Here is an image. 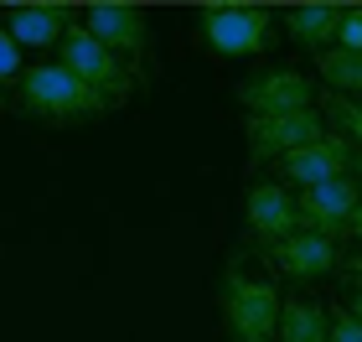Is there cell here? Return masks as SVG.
Listing matches in <instances>:
<instances>
[{"mask_svg":"<svg viewBox=\"0 0 362 342\" xmlns=\"http://www.w3.org/2000/svg\"><path fill=\"white\" fill-rule=\"evenodd\" d=\"M16 109L42 125H83L109 114L114 104L104 93H93L83 78H73L62 62H26L21 84H16Z\"/></svg>","mask_w":362,"mask_h":342,"instance_id":"1","label":"cell"},{"mask_svg":"<svg viewBox=\"0 0 362 342\" xmlns=\"http://www.w3.org/2000/svg\"><path fill=\"white\" fill-rule=\"evenodd\" d=\"M279 285L269 275H249L233 259L223 270L218 285V312H223V332L228 342H274L279 337Z\"/></svg>","mask_w":362,"mask_h":342,"instance_id":"2","label":"cell"},{"mask_svg":"<svg viewBox=\"0 0 362 342\" xmlns=\"http://www.w3.org/2000/svg\"><path fill=\"white\" fill-rule=\"evenodd\" d=\"M279 16L269 6H243V0H218L197 6V37L212 57H264L279 37Z\"/></svg>","mask_w":362,"mask_h":342,"instance_id":"3","label":"cell"},{"mask_svg":"<svg viewBox=\"0 0 362 342\" xmlns=\"http://www.w3.org/2000/svg\"><path fill=\"white\" fill-rule=\"evenodd\" d=\"M57 62H62V68H68L73 78H83L93 93H104L114 109L129 104V99H135V89H140V78L129 73L124 62L114 57V52L93 37L83 21H73V26H68V37H62V47H57Z\"/></svg>","mask_w":362,"mask_h":342,"instance_id":"4","label":"cell"},{"mask_svg":"<svg viewBox=\"0 0 362 342\" xmlns=\"http://www.w3.org/2000/svg\"><path fill=\"white\" fill-rule=\"evenodd\" d=\"M238 104H243L249 120L300 114V109H316V84L300 68H290V62H264V68H254L238 84Z\"/></svg>","mask_w":362,"mask_h":342,"instance_id":"5","label":"cell"},{"mask_svg":"<svg viewBox=\"0 0 362 342\" xmlns=\"http://www.w3.org/2000/svg\"><path fill=\"white\" fill-rule=\"evenodd\" d=\"M83 26L135 78L145 73V62H151V16H145L140 6H124V0H93V6H83Z\"/></svg>","mask_w":362,"mask_h":342,"instance_id":"6","label":"cell"},{"mask_svg":"<svg viewBox=\"0 0 362 342\" xmlns=\"http://www.w3.org/2000/svg\"><path fill=\"white\" fill-rule=\"evenodd\" d=\"M243 135H249V161L264 166V161H285L305 145H316L326 135L321 109H300V114H269V120H243Z\"/></svg>","mask_w":362,"mask_h":342,"instance_id":"7","label":"cell"},{"mask_svg":"<svg viewBox=\"0 0 362 342\" xmlns=\"http://www.w3.org/2000/svg\"><path fill=\"white\" fill-rule=\"evenodd\" d=\"M243 228H249V239L259 249H274V244H285L300 234V207H295V192L285 182H274V176H259L249 187V198H243Z\"/></svg>","mask_w":362,"mask_h":342,"instance_id":"8","label":"cell"},{"mask_svg":"<svg viewBox=\"0 0 362 342\" xmlns=\"http://www.w3.org/2000/svg\"><path fill=\"white\" fill-rule=\"evenodd\" d=\"M362 203V192L352 176H332L321 187H305L295 207H300V228L305 234H321V239H347V223H352V207Z\"/></svg>","mask_w":362,"mask_h":342,"instance_id":"9","label":"cell"},{"mask_svg":"<svg viewBox=\"0 0 362 342\" xmlns=\"http://www.w3.org/2000/svg\"><path fill=\"white\" fill-rule=\"evenodd\" d=\"M0 21H6V31H11L16 47L47 52V47H62L68 26L78 21V11L73 6H52V0H16V6L0 11Z\"/></svg>","mask_w":362,"mask_h":342,"instance_id":"10","label":"cell"},{"mask_svg":"<svg viewBox=\"0 0 362 342\" xmlns=\"http://www.w3.org/2000/svg\"><path fill=\"white\" fill-rule=\"evenodd\" d=\"M352 156H357V145L352 140H341L337 130H326V135L316 145H305V151H295L279 161V182L285 187H321V182H332V176H347L352 166Z\"/></svg>","mask_w":362,"mask_h":342,"instance_id":"11","label":"cell"},{"mask_svg":"<svg viewBox=\"0 0 362 342\" xmlns=\"http://www.w3.org/2000/svg\"><path fill=\"white\" fill-rule=\"evenodd\" d=\"M269 254V265L285 275V280H326L332 270H341V259H337V244L332 239H321V234H295V239H285V244H274V249H264Z\"/></svg>","mask_w":362,"mask_h":342,"instance_id":"12","label":"cell"},{"mask_svg":"<svg viewBox=\"0 0 362 342\" xmlns=\"http://www.w3.org/2000/svg\"><path fill=\"white\" fill-rule=\"evenodd\" d=\"M285 37L295 47H310V52H326V47H337V21H341V6L332 0H305V6H290L285 16Z\"/></svg>","mask_w":362,"mask_h":342,"instance_id":"13","label":"cell"},{"mask_svg":"<svg viewBox=\"0 0 362 342\" xmlns=\"http://www.w3.org/2000/svg\"><path fill=\"white\" fill-rule=\"evenodd\" d=\"M274 342H332V306L285 296L279 301V337Z\"/></svg>","mask_w":362,"mask_h":342,"instance_id":"14","label":"cell"},{"mask_svg":"<svg viewBox=\"0 0 362 342\" xmlns=\"http://www.w3.org/2000/svg\"><path fill=\"white\" fill-rule=\"evenodd\" d=\"M316 73H321L326 93L362 99V52H337V47H326V52H316Z\"/></svg>","mask_w":362,"mask_h":342,"instance_id":"15","label":"cell"},{"mask_svg":"<svg viewBox=\"0 0 362 342\" xmlns=\"http://www.w3.org/2000/svg\"><path fill=\"white\" fill-rule=\"evenodd\" d=\"M321 120H332V130L341 140H352L362 151V99H347V93H321Z\"/></svg>","mask_w":362,"mask_h":342,"instance_id":"16","label":"cell"},{"mask_svg":"<svg viewBox=\"0 0 362 342\" xmlns=\"http://www.w3.org/2000/svg\"><path fill=\"white\" fill-rule=\"evenodd\" d=\"M21 73H26V62H21V47L11 42V31L6 21H0V104H6V93L21 84Z\"/></svg>","mask_w":362,"mask_h":342,"instance_id":"17","label":"cell"},{"mask_svg":"<svg viewBox=\"0 0 362 342\" xmlns=\"http://www.w3.org/2000/svg\"><path fill=\"white\" fill-rule=\"evenodd\" d=\"M337 52H362V6H341V21H337Z\"/></svg>","mask_w":362,"mask_h":342,"instance_id":"18","label":"cell"},{"mask_svg":"<svg viewBox=\"0 0 362 342\" xmlns=\"http://www.w3.org/2000/svg\"><path fill=\"white\" fill-rule=\"evenodd\" d=\"M332 342H362V321L347 312V306L332 312Z\"/></svg>","mask_w":362,"mask_h":342,"instance_id":"19","label":"cell"},{"mask_svg":"<svg viewBox=\"0 0 362 342\" xmlns=\"http://www.w3.org/2000/svg\"><path fill=\"white\" fill-rule=\"evenodd\" d=\"M347 285H352V290H347V312L362 321V280H347Z\"/></svg>","mask_w":362,"mask_h":342,"instance_id":"20","label":"cell"},{"mask_svg":"<svg viewBox=\"0 0 362 342\" xmlns=\"http://www.w3.org/2000/svg\"><path fill=\"white\" fill-rule=\"evenodd\" d=\"M347 234H352V239H357V244H362V203H357V207H352V223H347Z\"/></svg>","mask_w":362,"mask_h":342,"instance_id":"21","label":"cell"},{"mask_svg":"<svg viewBox=\"0 0 362 342\" xmlns=\"http://www.w3.org/2000/svg\"><path fill=\"white\" fill-rule=\"evenodd\" d=\"M347 280H362V254H352V259H347Z\"/></svg>","mask_w":362,"mask_h":342,"instance_id":"22","label":"cell"},{"mask_svg":"<svg viewBox=\"0 0 362 342\" xmlns=\"http://www.w3.org/2000/svg\"><path fill=\"white\" fill-rule=\"evenodd\" d=\"M352 182H357V192H362V151L352 156Z\"/></svg>","mask_w":362,"mask_h":342,"instance_id":"23","label":"cell"}]
</instances>
